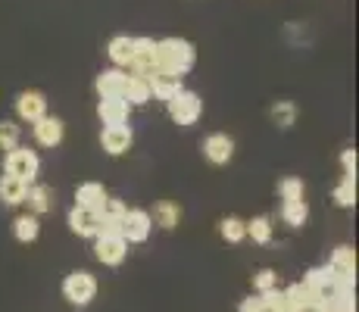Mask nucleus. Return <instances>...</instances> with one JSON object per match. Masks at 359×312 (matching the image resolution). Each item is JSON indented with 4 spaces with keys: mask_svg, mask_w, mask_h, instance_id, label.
Wrapping results in <instances>:
<instances>
[{
    "mask_svg": "<svg viewBox=\"0 0 359 312\" xmlns=\"http://www.w3.org/2000/svg\"><path fill=\"white\" fill-rule=\"evenodd\" d=\"M165 109H169V119L175 122V125H182V128H191V125H197L200 116H203V100H200L197 91H188V88H182V91H178L169 103H165Z\"/></svg>",
    "mask_w": 359,
    "mask_h": 312,
    "instance_id": "20e7f679",
    "label": "nucleus"
},
{
    "mask_svg": "<svg viewBox=\"0 0 359 312\" xmlns=\"http://www.w3.org/2000/svg\"><path fill=\"white\" fill-rule=\"evenodd\" d=\"M97 294H100V281H97V275L88 272V269H75V272H69L63 278V297L69 306L88 309L97 300Z\"/></svg>",
    "mask_w": 359,
    "mask_h": 312,
    "instance_id": "f03ea898",
    "label": "nucleus"
},
{
    "mask_svg": "<svg viewBox=\"0 0 359 312\" xmlns=\"http://www.w3.org/2000/svg\"><path fill=\"white\" fill-rule=\"evenodd\" d=\"M131 144H135V131H131V125H109V128L100 131V147H103V154H109V156L128 154Z\"/></svg>",
    "mask_w": 359,
    "mask_h": 312,
    "instance_id": "9d476101",
    "label": "nucleus"
},
{
    "mask_svg": "<svg viewBox=\"0 0 359 312\" xmlns=\"http://www.w3.org/2000/svg\"><path fill=\"white\" fill-rule=\"evenodd\" d=\"M197 50L188 38H163L156 41V72H169V75H184L194 69Z\"/></svg>",
    "mask_w": 359,
    "mask_h": 312,
    "instance_id": "f257e3e1",
    "label": "nucleus"
},
{
    "mask_svg": "<svg viewBox=\"0 0 359 312\" xmlns=\"http://www.w3.org/2000/svg\"><path fill=\"white\" fill-rule=\"evenodd\" d=\"M325 269L334 275V278H356V253H353V247H347V244L334 247V253H331Z\"/></svg>",
    "mask_w": 359,
    "mask_h": 312,
    "instance_id": "2eb2a0df",
    "label": "nucleus"
},
{
    "mask_svg": "<svg viewBox=\"0 0 359 312\" xmlns=\"http://www.w3.org/2000/svg\"><path fill=\"white\" fill-rule=\"evenodd\" d=\"M281 297H285V309H287V312H303L306 306H313V300H309L306 287H303L300 281L291 284V287H285V290H281Z\"/></svg>",
    "mask_w": 359,
    "mask_h": 312,
    "instance_id": "c85d7f7f",
    "label": "nucleus"
},
{
    "mask_svg": "<svg viewBox=\"0 0 359 312\" xmlns=\"http://www.w3.org/2000/svg\"><path fill=\"white\" fill-rule=\"evenodd\" d=\"M128 116H131V107L122 97H116V100H97V119L103 122V128H109V125H128Z\"/></svg>",
    "mask_w": 359,
    "mask_h": 312,
    "instance_id": "a211bd4d",
    "label": "nucleus"
},
{
    "mask_svg": "<svg viewBox=\"0 0 359 312\" xmlns=\"http://www.w3.org/2000/svg\"><path fill=\"white\" fill-rule=\"evenodd\" d=\"M107 57L113 60V69H122V72H126L131 66V57H135V38L116 34V38L107 44Z\"/></svg>",
    "mask_w": 359,
    "mask_h": 312,
    "instance_id": "6ab92c4d",
    "label": "nucleus"
},
{
    "mask_svg": "<svg viewBox=\"0 0 359 312\" xmlns=\"http://www.w3.org/2000/svg\"><path fill=\"white\" fill-rule=\"evenodd\" d=\"M66 225L75 238H97V212H88L81 206H72L66 216Z\"/></svg>",
    "mask_w": 359,
    "mask_h": 312,
    "instance_id": "dca6fc26",
    "label": "nucleus"
},
{
    "mask_svg": "<svg viewBox=\"0 0 359 312\" xmlns=\"http://www.w3.org/2000/svg\"><path fill=\"white\" fill-rule=\"evenodd\" d=\"M341 165H344V175H353L356 178V150L353 147H347L341 154Z\"/></svg>",
    "mask_w": 359,
    "mask_h": 312,
    "instance_id": "473e14b6",
    "label": "nucleus"
},
{
    "mask_svg": "<svg viewBox=\"0 0 359 312\" xmlns=\"http://www.w3.org/2000/svg\"><path fill=\"white\" fill-rule=\"evenodd\" d=\"M25 203H29V212L32 216H44L57 206V191L50 184H29V194H25Z\"/></svg>",
    "mask_w": 359,
    "mask_h": 312,
    "instance_id": "4468645a",
    "label": "nucleus"
},
{
    "mask_svg": "<svg viewBox=\"0 0 359 312\" xmlns=\"http://www.w3.org/2000/svg\"><path fill=\"white\" fill-rule=\"evenodd\" d=\"M272 219L269 216H253L247 219V238L253 240V244H272Z\"/></svg>",
    "mask_w": 359,
    "mask_h": 312,
    "instance_id": "bb28decb",
    "label": "nucleus"
},
{
    "mask_svg": "<svg viewBox=\"0 0 359 312\" xmlns=\"http://www.w3.org/2000/svg\"><path fill=\"white\" fill-rule=\"evenodd\" d=\"M4 172L13 178H19V182H25V184H34L41 175V156L34 154L32 147H22V144H19L16 150H10V154L4 156Z\"/></svg>",
    "mask_w": 359,
    "mask_h": 312,
    "instance_id": "7ed1b4c3",
    "label": "nucleus"
},
{
    "mask_svg": "<svg viewBox=\"0 0 359 312\" xmlns=\"http://www.w3.org/2000/svg\"><path fill=\"white\" fill-rule=\"evenodd\" d=\"M275 287H278L275 269H259V272L253 275V290H257V294H266V290H275Z\"/></svg>",
    "mask_w": 359,
    "mask_h": 312,
    "instance_id": "2f4dec72",
    "label": "nucleus"
},
{
    "mask_svg": "<svg viewBox=\"0 0 359 312\" xmlns=\"http://www.w3.org/2000/svg\"><path fill=\"white\" fill-rule=\"evenodd\" d=\"M122 100L128 103L131 109L135 107H144V103H150L154 97H150V81L144 79V75H131L126 79V91H122Z\"/></svg>",
    "mask_w": 359,
    "mask_h": 312,
    "instance_id": "412c9836",
    "label": "nucleus"
},
{
    "mask_svg": "<svg viewBox=\"0 0 359 312\" xmlns=\"http://www.w3.org/2000/svg\"><path fill=\"white\" fill-rule=\"evenodd\" d=\"M303 194H306V187H303V178H281L278 182V197L285 200H303Z\"/></svg>",
    "mask_w": 359,
    "mask_h": 312,
    "instance_id": "7c9ffc66",
    "label": "nucleus"
},
{
    "mask_svg": "<svg viewBox=\"0 0 359 312\" xmlns=\"http://www.w3.org/2000/svg\"><path fill=\"white\" fill-rule=\"evenodd\" d=\"M281 222L291 228H303L309 222V203L306 200H287V203H281Z\"/></svg>",
    "mask_w": 359,
    "mask_h": 312,
    "instance_id": "393cba45",
    "label": "nucleus"
},
{
    "mask_svg": "<svg viewBox=\"0 0 359 312\" xmlns=\"http://www.w3.org/2000/svg\"><path fill=\"white\" fill-rule=\"evenodd\" d=\"M25 194H29V184L25 182H19V178H13V175L0 178V203L4 206H22Z\"/></svg>",
    "mask_w": 359,
    "mask_h": 312,
    "instance_id": "5701e85b",
    "label": "nucleus"
},
{
    "mask_svg": "<svg viewBox=\"0 0 359 312\" xmlns=\"http://www.w3.org/2000/svg\"><path fill=\"white\" fill-rule=\"evenodd\" d=\"M154 234V219H150L147 210H126L122 216V238L126 244H144V240Z\"/></svg>",
    "mask_w": 359,
    "mask_h": 312,
    "instance_id": "0eeeda50",
    "label": "nucleus"
},
{
    "mask_svg": "<svg viewBox=\"0 0 359 312\" xmlns=\"http://www.w3.org/2000/svg\"><path fill=\"white\" fill-rule=\"evenodd\" d=\"M128 72L144 75V79L150 72H156V41L154 38H135V57H131Z\"/></svg>",
    "mask_w": 359,
    "mask_h": 312,
    "instance_id": "9b49d317",
    "label": "nucleus"
},
{
    "mask_svg": "<svg viewBox=\"0 0 359 312\" xmlns=\"http://www.w3.org/2000/svg\"><path fill=\"white\" fill-rule=\"evenodd\" d=\"M219 234L229 244H241V240H247V222L241 216H222L219 219Z\"/></svg>",
    "mask_w": 359,
    "mask_h": 312,
    "instance_id": "a878e982",
    "label": "nucleus"
},
{
    "mask_svg": "<svg viewBox=\"0 0 359 312\" xmlns=\"http://www.w3.org/2000/svg\"><path fill=\"white\" fill-rule=\"evenodd\" d=\"M13 234H16L19 244H34L41 238V219L32 212H22V216L13 219Z\"/></svg>",
    "mask_w": 359,
    "mask_h": 312,
    "instance_id": "4be33fe9",
    "label": "nucleus"
},
{
    "mask_svg": "<svg viewBox=\"0 0 359 312\" xmlns=\"http://www.w3.org/2000/svg\"><path fill=\"white\" fill-rule=\"evenodd\" d=\"M32 135H34V144H38V147L53 150V147H60V144H63V137H66V122L60 119V116H50V113H47L44 119H38V122L32 125Z\"/></svg>",
    "mask_w": 359,
    "mask_h": 312,
    "instance_id": "6e6552de",
    "label": "nucleus"
},
{
    "mask_svg": "<svg viewBox=\"0 0 359 312\" xmlns=\"http://www.w3.org/2000/svg\"><path fill=\"white\" fill-rule=\"evenodd\" d=\"M126 79H128V72H122V69H103L97 79H94V91H97L100 100H116V97H122V91H126Z\"/></svg>",
    "mask_w": 359,
    "mask_h": 312,
    "instance_id": "ddd939ff",
    "label": "nucleus"
},
{
    "mask_svg": "<svg viewBox=\"0 0 359 312\" xmlns=\"http://www.w3.org/2000/svg\"><path fill=\"white\" fill-rule=\"evenodd\" d=\"M107 200H109V194L100 182H81L75 187V206H81V210H88V212H97L100 216Z\"/></svg>",
    "mask_w": 359,
    "mask_h": 312,
    "instance_id": "f8f14e48",
    "label": "nucleus"
},
{
    "mask_svg": "<svg viewBox=\"0 0 359 312\" xmlns=\"http://www.w3.org/2000/svg\"><path fill=\"white\" fill-rule=\"evenodd\" d=\"M238 312H262V303H259V297L253 294V297H247V300H241Z\"/></svg>",
    "mask_w": 359,
    "mask_h": 312,
    "instance_id": "72a5a7b5",
    "label": "nucleus"
},
{
    "mask_svg": "<svg viewBox=\"0 0 359 312\" xmlns=\"http://www.w3.org/2000/svg\"><path fill=\"white\" fill-rule=\"evenodd\" d=\"M269 119H272L275 128L291 131L294 125H297V103H294V100H278V103H272V109H269Z\"/></svg>",
    "mask_w": 359,
    "mask_h": 312,
    "instance_id": "b1692460",
    "label": "nucleus"
},
{
    "mask_svg": "<svg viewBox=\"0 0 359 312\" xmlns=\"http://www.w3.org/2000/svg\"><path fill=\"white\" fill-rule=\"evenodd\" d=\"M234 137L225 135V131H212V135H206L203 141H200V150H203V159L212 165H229L234 159Z\"/></svg>",
    "mask_w": 359,
    "mask_h": 312,
    "instance_id": "39448f33",
    "label": "nucleus"
},
{
    "mask_svg": "<svg viewBox=\"0 0 359 312\" xmlns=\"http://www.w3.org/2000/svg\"><path fill=\"white\" fill-rule=\"evenodd\" d=\"M147 81H150V97H156V100H163V103H169L172 97L184 88L182 79H178V75H169V72H150Z\"/></svg>",
    "mask_w": 359,
    "mask_h": 312,
    "instance_id": "f3484780",
    "label": "nucleus"
},
{
    "mask_svg": "<svg viewBox=\"0 0 359 312\" xmlns=\"http://www.w3.org/2000/svg\"><path fill=\"white\" fill-rule=\"evenodd\" d=\"M47 94L44 91H34V88H29V91H19L16 94V116L22 122H29V125H34L38 119H44L47 116Z\"/></svg>",
    "mask_w": 359,
    "mask_h": 312,
    "instance_id": "1a4fd4ad",
    "label": "nucleus"
},
{
    "mask_svg": "<svg viewBox=\"0 0 359 312\" xmlns=\"http://www.w3.org/2000/svg\"><path fill=\"white\" fill-rule=\"evenodd\" d=\"M331 200H334L341 210H353V206H356V178L353 175H344L341 184H337L334 194H331Z\"/></svg>",
    "mask_w": 359,
    "mask_h": 312,
    "instance_id": "cd10ccee",
    "label": "nucleus"
},
{
    "mask_svg": "<svg viewBox=\"0 0 359 312\" xmlns=\"http://www.w3.org/2000/svg\"><path fill=\"white\" fill-rule=\"evenodd\" d=\"M150 219H154V225H160L163 231H175V228L182 225V206H178L175 200H160V203H154Z\"/></svg>",
    "mask_w": 359,
    "mask_h": 312,
    "instance_id": "aec40b11",
    "label": "nucleus"
},
{
    "mask_svg": "<svg viewBox=\"0 0 359 312\" xmlns=\"http://www.w3.org/2000/svg\"><path fill=\"white\" fill-rule=\"evenodd\" d=\"M128 256V244L122 234H97L94 238V259L103 262V266H122Z\"/></svg>",
    "mask_w": 359,
    "mask_h": 312,
    "instance_id": "423d86ee",
    "label": "nucleus"
},
{
    "mask_svg": "<svg viewBox=\"0 0 359 312\" xmlns=\"http://www.w3.org/2000/svg\"><path fill=\"white\" fill-rule=\"evenodd\" d=\"M19 137H22V128H19L13 119H0V150H16L19 147Z\"/></svg>",
    "mask_w": 359,
    "mask_h": 312,
    "instance_id": "c756f323",
    "label": "nucleus"
}]
</instances>
